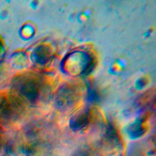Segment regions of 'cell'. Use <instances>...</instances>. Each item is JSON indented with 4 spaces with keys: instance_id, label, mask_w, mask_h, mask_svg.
<instances>
[{
    "instance_id": "obj_3",
    "label": "cell",
    "mask_w": 156,
    "mask_h": 156,
    "mask_svg": "<svg viewBox=\"0 0 156 156\" xmlns=\"http://www.w3.org/2000/svg\"><path fill=\"white\" fill-rule=\"evenodd\" d=\"M35 59L41 63H45L50 56V52L48 48L45 46H40L35 51L34 54Z\"/></svg>"
},
{
    "instance_id": "obj_2",
    "label": "cell",
    "mask_w": 156,
    "mask_h": 156,
    "mask_svg": "<svg viewBox=\"0 0 156 156\" xmlns=\"http://www.w3.org/2000/svg\"><path fill=\"white\" fill-rule=\"evenodd\" d=\"M20 85L21 93L29 99L35 100L39 96V84L35 79L24 78Z\"/></svg>"
},
{
    "instance_id": "obj_5",
    "label": "cell",
    "mask_w": 156,
    "mask_h": 156,
    "mask_svg": "<svg viewBox=\"0 0 156 156\" xmlns=\"http://www.w3.org/2000/svg\"><path fill=\"white\" fill-rule=\"evenodd\" d=\"M2 134L1 133V131H0V146H1V144H2Z\"/></svg>"
},
{
    "instance_id": "obj_1",
    "label": "cell",
    "mask_w": 156,
    "mask_h": 156,
    "mask_svg": "<svg viewBox=\"0 0 156 156\" xmlns=\"http://www.w3.org/2000/svg\"><path fill=\"white\" fill-rule=\"evenodd\" d=\"M67 63L68 71H71V73L73 74H79L88 68L91 64V58L86 53L76 52L69 58Z\"/></svg>"
},
{
    "instance_id": "obj_4",
    "label": "cell",
    "mask_w": 156,
    "mask_h": 156,
    "mask_svg": "<svg viewBox=\"0 0 156 156\" xmlns=\"http://www.w3.org/2000/svg\"><path fill=\"white\" fill-rule=\"evenodd\" d=\"M88 121V115L86 113L79 114L77 116L73 122V126L77 129H80L83 127Z\"/></svg>"
}]
</instances>
